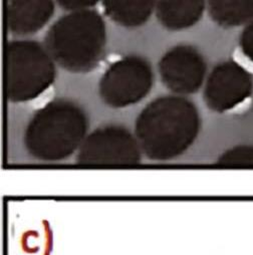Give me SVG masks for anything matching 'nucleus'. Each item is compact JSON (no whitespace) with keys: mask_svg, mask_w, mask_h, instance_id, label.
<instances>
[{"mask_svg":"<svg viewBox=\"0 0 253 255\" xmlns=\"http://www.w3.org/2000/svg\"><path fill=\"white\" fill-rule=\"evenodd\" d=\"M201 128L198 108L185 97L170 95L153 100L139 114L135 136L143 155L157 162L174 160L196 141Z\"/></svg>","mask_w":253,"mask_h":255,"instance_id":"obj_1","label":"nucleus"},{"mask_svg":"<svg viewBox=\"0 0 253 255\" xmlns=\"http://www.w3.org/2000/svg\"><path fill=\"white\" fill-rule=\"evenodd\" d=\"M107 44L106 23L94 9L70 12L47 29L43 45L54 62L71 73L95 70Z\"/></svg>","mask_w":253,"mask_h":255,"instance_id":"obj_2","label":"nucleus"},{"mask_svg":"<svg viewBox=\"0 0 253 255\" xmlns=\"http://www.w3.org/2000/svg\"><path fill=\"white\" fill-rule=\"evenodd\" d=\"M88 118L76 103L56 99L32 116L24 133L28 154L43 162H58L78 152L88 131Z\"/></svg>","mask_w":253,"mask_h":255,"instance_id":"obj_3","label":"nucleus"},{"mask_svg":"<svg viewBox=\"0 0 253 255\" xmlns=\"http://www.w3.org/2000/svg\"><path fill=\"white\" fill-rule=\"evenodd\" d=\"M54 61L43 44L34 40H12L4 51L5 97L11 103L32 101L55 79Z\"/></svg>","mask_w":253,"mask_h":255,"instance_id":"obj_4","label":"nucleus"},{"mask_svg":"<svg viewBox=\"0 0 253 255\" xmlns=\"http://www.w3.org/2000/svg\"><path fill=\"white\" fill-rule=\"evenodd\" d=\"M154 73L150 61L130 54L114 61L104 73L99 93L102 101L113 109H123L138 104L151 92Z\"/></svg>","mask_w":253,"mask_h":255,"instance_id":"obj_5","label":"nucleus"},{"mask_svg":"<svg viewBox=\"0 0 253 255\" xmlns=\"http://www.w3.org/2000/svg\"><path fill=\"white\" fill-rule=\"evenodd\" d=\"M139 142L126 128L117 125L100 127L87 135L77 152L82 166H134L142 162Z\"/></svg>","mask_w":253,"mask_h":255,"instance_id":"obj_6","label":"nucleus"},{"mask_svg":"<svg viewBox=\"0 0 253 255\" xmlns=\"http://www.w3.org/2000/svg\"><path fill=\"white\" fill-rule=\"evenodd\" d=\"M162 84L176 96L197 93L205 84L207 63L202 53L189 44L175 45L158 63Z\"/></svg>","mask_w":253,"mask_h":255,"instance_id":"obj_7","label":"nucleus"},{"mask_svg":"<svg viewBox=\"0 0 253 255\" xmlns=\"http://www.w3.org/2000/svg\"><path fill=\"white\" fill-rule=\"evenodd\" d=\"M253 92L252 75L240 63H218L204 84L203 100L213 112L225 113L243 104Z\"/></svg>","mask_w":253,"mask_h":255,"instance_id":"obj_8","label":"nucleus"},{"mask_svg":"<svg viewBox=\"0 0 253 255\" xmlns=\"http://www.w3.org/2000/svg\"><path fill=\"white\" fill-rule=\"evenodd\" d=\"M53 11L54 2L51 0H7L6 28L18 36L33 34L49 21Z\"/></svg>","mask_w":253,"mask_h":255,"instance_id":"obj_9","label":"nucleus"},{"mask_svg":"<svg viewBox=\"0 0 253 255\" xmlns=\"http://www.w3.org/2000/svg\"><path fill=\"white\" fill-rule=\"evenodd\" d=\"M205 10L203 0H163L156 1L155 14L164 28L180 31L198 23Z\"/></svg>","mask_w":253,"mask_h":255,"instance_id":"obj_10","label":"nucleus"},{"mask_svg":"<svg viewBox=\"0 0 253 255\" xmlns=\"http://www.w3.org/2000/svg\"><path fill=\"white\" fill-rule=\"evenodd\" d=\"M155 7L156 1L152 0H109L103 2L105 14L117 24L128 28H135L145 24L155 12Z\"/></svg>","mask_w":253,"mask_h":255,"instance_id":"obj_11","label":"nucleus"},{"mask_svg":"<svg viewBox=\"0 0 253 255\" xmlns=\"http://www.w3.org/2000/svg\"><path fill=\"white\" fill-rule=\"evenodd\" d=\"M206 10L223 28L244 27L253 20V0H211L206 2Z\"/></svg>","mask_w":253,"mask_h":255,"instance_id":"obj_12","label":"nucleus"},{"mask_svg":"<svg viewBox=\"0 0 253 255\" xmlns=\"http://www.w3.org/2000/svg\"><path fill=\"white\" fill-rule=\"evenodd\" d=\"M217 165L253 167V145L241 144L223 152L217 159Z\"/></svg>","mask_w":253,"mask_h":255,"instance_id":"obj_13","label":"nucleus"},{"mask_svg":"<svg viewBox=\"0 0 253 255\" xmlns=\"http://www.w3.org/2000/svg\"><path fill=\"white\" fill-rule=\"evenodd\" d=\"M239 46L242 53L253 62V20L243 27L239 36Z\"/></svg>","mask_w":253,"mask_h":255,"instance_id":"obj_14","label":"nucleus"},{"mask_svg":"<svg viewBox=\"0 0 253 255\" xmlns=\"http://www.w3.org/2000/svg\"><path fill=\"white\" fill-rule=\"evenodd\" d=\"M56 3L62 9L70 12H76L92 9V7L97 5L99 1H97V0H59V1H56Z\"/></svg>","mask_w":253,"mask_h":255,"instance_id":"obj_15","label":"nucleus"}]
</instances>
